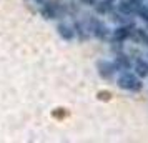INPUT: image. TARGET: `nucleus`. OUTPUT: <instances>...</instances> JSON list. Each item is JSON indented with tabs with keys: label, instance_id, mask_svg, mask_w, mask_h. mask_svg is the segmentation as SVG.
I'll return each instance as SVG.
<instances>
[{
	"label": "nucleus",
	"instance_id": "4",
	"mask_svg": "<svg viewBox=\"0 0 148 143\" xmlns=\"http://www.w3.org/2000/svg\"><path fill=\"white\" fill-rule=\"evenodd\" d=\"M113 63H115V67H116V70H121V72L132 68V58H130L127 53H123V52H118V53H116Z\"/></svg>",
	"mask_w": 148,
	"mask_h": 143
},
{
	"label": "nucleus",
	"instance_id": "2",
	"mask_svg": "<svg viewBox=\"0 0 148 143\" xmlns=\"http://www.w3.org/2000/svg\"><path fill=\"white\" fill-rule=\"evenodd\" d=\"M135 30V23H125V25H118L113 30V42H125L132 38V34Z\"/></svg>",
	"mask_w": 148,
	"mask_h": 143
},
{
	"label": "nucleus",
	"instance_id": "3",
	"mask_svg": "<svg viewBox=\"0 0 148 143\" xmlns=\"http://www.w3.org/2000/svg\"><path fill=\"white\" fill-rule=\"evenodd\" d=\"M98 72H100L101 78H107V80H110V78L115 75V72H118V70H116V67H115L113 62L103 60V62H98Z\"/></svg>",
	"mask_w": 148,
	"mask_h": 143
},
{
	"label": "nucleus",
	"instance_id": "9",
	"mask_svg": "<svg viewBox=\"0 0 148 143\" xmlns=\"http://www.w3.org/2000/svg\"><path fill=\"white\" fill-rule=\"evenodd\" d=\"M136 15H138L143 22H147V23H148V5H141V7L138 8Z\"/></svg>",
	"mask_w": 148,
	"mask_h": 143
},
{
	"label": "nucleus",
	"instance_id": "10",
	"mask_svg": "<svg viewBox=\"0 0 148 143\" xmlns=\"http://www.w3.org/2000/svg\"><path fill=\"white\" fill-rule=\"evenodd\" d=\"M128 2H132L133 5H136V7H141V5L145 3V0H128Z\"/></svg>",
	"mask_w": 148,
	"mask_h": 143
},
{
	"label": "nucleus",
	"instance_id": "7",
	"mask_svg": "<svg viewBox=\"0 0 148 143\" xmlns=\"http://www.w3.org/2000/svg\"><path fill=\"white\" fill-rule=\"evenodd\" d=\"M112 8H113V2H112V0H103V2H100V3L97 5V12H98V14H107Z\"/></svg>",
	"mask_w": 148,
	"mask_h": 143
},
{
	"label": "nucleus",
	"instance_id": "5",
	"mask_svg": "<svg viewBox=\"0 0 148 143\" xmlns=\"http://www.w3.org/2000/svg\"><path fill=\"white\" fill-rule=\"evenodd\" d=\"M133 72L136 75L140 77V78H147L148 77V62L145 58H136L133 63Z\"/></svg>",
	"mask_w": 148,
	"mask_h": 143
},
{
	"label": "nucleus",
	"instance_id": "11",
	"mask_svg": "<svg viewBox=\"0 0 148 143\" xmlns=\"http://www.w3.org/2000/svg\"><path fill=\"white\" fill-rule=\"evenodd\" d=\"M145 45H148V38H147V43H145Z\"/></svg>",
	"mask_w": 148,
	"mask_h": 143
},
{
	"label": "nucleus",
	"instance_id": "1",
	"mask_svg": "<svg viewBox=\"0 0 148 143\" xmlns=\"http://www.w3.org/2000/svg\"><path fill=\"white\" fill-rule=\"evenodd\" d=\"M116 85H118V88L121 90H128V92H141L143 90V82H141V78L136 73H132V72H121L120 77H118V80H116Z\"/></svg>",
	"mask_w": 148,
	"mask_h": 143
},
{
	"label": "nucleus",
	"instance_id": "6",
	"mask_svg": "<svg viewBox=\"0 0 148 143\" xmlns=\"http://www.w3.org/2000/svg\"><path fill=\"white\" fill-rule=\"evenodd\" d=\"M118 10H120L121 14L128 15V17H132V15H136V12H138V8L136 5H133L132 2H128V0H121V2H118Z\"/></svg>",
	"mask_w": 148,
	"mask_h": 143
},
{
	"label": "nucleus",
	"instance_id": "8",
	"mask_svg": "<svg viewBox=\"0 0 148 143\" xmlns=\"http://www.w3.org/2000/svg\"><path fill=\"white\" fill-rule=\"evenodd\" d=\"M97 98H98L100 102H110V100L113 98V93L108 92V90H100V92L97 93Z\"/></svg>",
	"mask_w": 148,
	"mask_h": 143
}]
</instances>
